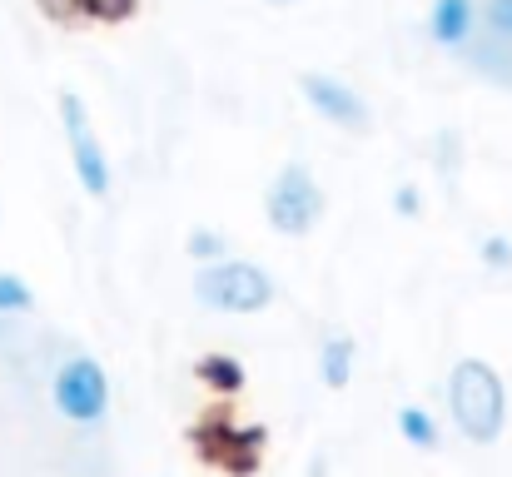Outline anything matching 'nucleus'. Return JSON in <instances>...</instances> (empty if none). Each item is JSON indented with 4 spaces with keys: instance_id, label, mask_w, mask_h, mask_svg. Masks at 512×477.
<instances>
[{
    "instance_id": "1",
    "label": "nucleus",
    "mask_w": 512,
    "mask_h": 477,
    "mask_svg": "<svg viewBox=\"0 0 512 477\" xmlns=\"http://www.w3.org/2000/svg\"><path fill=\"white\" fill-rule=\"evenodd\" d=\"M448 418L478 448H493L503 438L508 393H503V378L493 373V363H483V358H458L453 363V373H448Z\"/></svg>"
},
{
    "instance_id": "2",
    "label": "nucleus",
    "mask_w": 512,
    "mask_h": 477,
    "mask_svg": "<svg viewBox=\"0 0 512 477\" xmlns=\"http://www.w3.org/2000/svg\"><path fill=\"white\" fill-rule=\"evenodd\" d=\"M194 299L214 314H264L279 299V284L269 279V269L249 264V259H214L199 264L194 274Z\"/></svg>"
},
{
    "instance_id": "3",
    "label": "nucleus",
    "mask_w": 512,
    "mask_h": 477,
    "mask_svg": "<svg viewBox=\"0 0 512 477\" xmlns=\"http://www.w3.org/2000/svg\"><path fill=\"white\" fill-rule=\"evenodd\" d=\"M264 214L279 234L289 239H304L319 219H324V184L314 179L309 164H284L264 194Z\"/></svg>"
},
{
    "instance_id": "4",
    "label": "nucleus",
    "mask_w": 512,
    "mask_h": 477,
    "mask_svg": "<svg viewBox=\"0 0 512 477\" xmlns=\"http://www.w3.org/2000/svg\"><path fill=\"white\" fill-rule=\"evenodd\" d=\"M50 398H55V413L80 423V428H95L105 413H110V378L95 358L75 353L55 368V383H50Z\"/></svg>"
},
{
    "instance_id": "5",
    "label": "nucleus",
    "mask_w": 512,
    "mask_h": 477,
    "mask_svg": "<svg viewBox=\"0 0 512 477\" xmlns=\"http://www.w3.org/2000/svg\"><path fill=\"white\" fill-rule=\"evenodd\" d=\"M60 125H65L70 169H75L80 189H85L90 199H110V184H115V174H110V155H105V145H100V135H95V125H90L85 100H80V95H70V90L60 95Z\"/></svg>"
},
{
    "instance_id": "6",
    "label": "nucleus",
    "mask_w": 512,
    "mask_h": 477,
    "mask_svg": "<svg viewBox=\"0 0 512 477\" xmlns=\"http://www.w3.org/2000/svg\"><path fill=\"white\" fill-rule=\"evenodd\" d=\"M299 95L329 120V125H339L348 135H368L373 130V110H368V100L339 80V75H324V70H309V75H299Z\"/></svg>"
},
{
    "instance_id": "7",
    "label": "nucleus",
    "mask_w": 512,
    "mask_h": 477,
    "mask_svg": "<svg viewBox=\"0 0 512 477\" xmlns=\"http://www.w3.org/2000/svg\"><path fill=\"white\" fill-rule=\"evenodd\" d=\"M428 35L443 50H463L478 35V0H433L428 10Z\"/></svg>"
},
{
    "instance_id": "8",
    "label": "nucleus",
    "mask_w": 512,
    "mask_h": 477,
    "mask_svg": "<svg viewBox=\"0 0 512 477\" xmlns=\"http://www.w3.org/2000/svg\"><path fill=\"white\" fill-rule=\"evenodd\" d=\"M194 378H199L209 393L234 398V393L244 388V363H239V358H229V353H204V358L194 363Z\"/></svg>"
},
{
    "instance_id": "9",
    "label": "nucleus",
    "mask_w": 512,
    "mask_h": 477,
    "mask_svg": "<svg viewBox=\"0 0 512 477\" xmlns=\"http://www.w3.org/2000/svg\"><path fill=\"white\" fill-rule=\"evenodd\" d=\"M398 438H403L408 448H418V453H438L443 428H438V418H433L428 408L408 403V408H398Z\"/></svg>"
},
{
    "instance_id": "10",
    "label": "nucleus",
    "mask_w": 512,
    "mask_h": 477,
    "mask_svg": "<svg viewBox=\"0 0 512 477\" xmlns=\"http://www.w3.org/2000/svg\"><path fill=\"white\" fill-rule=\"evenodd\" d=\"M353 358H358V348H353L348 333L324 338V348H319V378H324V388H348V378H353Z\"/></svg>"
},
{
    "instance_id": "11",
    "label": "nucleus",
    "mask_w": 512,
    "mask_h": 477,
    "mask_svg": "<svg viewBox=\"0 0 512 477\" xmlns=\"http://www.w3.org/2000/svg\"><path fill=\"white\" fill-rule=\"evenodd\" d=\"M478 30L488 35V45L512 50V0H483L478 5Z\"/></svg>"
},
{
    "instance_id": "12",
    "label": "nucleus",
    "mask_w": 512,
    "mask_h": 477,
    "mask_svg": "<svg viewBox=\"0 0 512 477\" xmlns=\"http://www.w3.org/2000/svg\"><path fill=\"white\" fill-rule=\"evenodd\" d=\"M184 254H189L194 264H214V259H229V239H224L219 229H189Z\"/></svg>"
},
{
    "instance_id": "13",
    "label": "nucleus",
    "mask_w": 512,
    "mask_h": 477,
    "mask_svg": "<svg viewBox=\"0 0 512 477\" xmlns=\"http://www.w3.org/2000/svg\"><path fill=\"white\" fill-rule=\"evenodd\" d=\"M35 309V294H30V284L20 279V274H0V314H30Z\"/></svg>"
},
{
    "instance_id": "14",
    "label": "nucleus",
    "mask_w": 512,
    "mask_h": 477,
    "mask_svg": "<svg viewBox=\"0 0 512 477\" xmlns=\"http://www.w3.org/2000/svg\"><path fill=\"white\" fill-rule=\"evenodd\" d=\"M478 259H483L488 269H498V274H503V269H512V244L503 239V234H488V239L478 244Z\"/></svg>"
},
{
    "instance_id": "15",
    "label": "nucleus",
    "mask_w": 512,
    "mask_h": 477,
    "mask_svg": "<svg viewBox=\"0 0 512 477\" xmlns=\"http://www.w3.org/2000/svg\"><path fill=\"white\" fill-rule=\"evenodd\" d=\"M75 10H85L90 20H125L135 0H75Z\"/></svg>"
},
{
    "instance_id": "16",
    "label": "nucleus",
    "mask_w": 512,
    "mask_h": 477,
    "mask_svg": "<svg viewBox=\"0 0 512 477\" xmlns=\"http://www.w3.org/2000/svg\"><path fill=\"white\" fill-rule=\"evenodd\" d=\"M393 214L398 219H418L423 214V189L418 184H398L393 189Z\"/></svg>"
},
{
    "instance_id": "17",
    "label": "nucleus",
    "mask_w": 512,
    "mask_h": 477,
    "mask_svg": "<svg viewBox=\"0 0 512 477\" xmlns=\"http://www.w3.org/2000/svg\"><path fill=\"white\" fill-rule=\"evenodd\" d=\"M324 468H329V463H324V453H319V458H314V477H324Z\"/></svg>"
},
{
    "instance_id": "18",
    "label": "nucleus",
    "mask_w": 512,
    "mask_h": 477,
    "mask_svg": "<svg viewBox=\"0 0 512 477\" xmlns=\"http://www.w3.org/2000/svg\"><path fill=\"white\" fill-rule=\"evenodd\" d=\"M269 5H294V0H269Z\"/></svg>"
},
{
    "instance_id": "19",
    "label": "nucleus",
    "mask_w": 512,
    "mask_h": 477,
    "mask_svg": "<svg viewBox=\"0 0 512 477\" xmlns=\"http://www.w3.org/2000/svg\"><path fill=\"white\" fill-rule=\"evenodd\" d=\"M55 5H75V0H55Z\"/></svg>"
}]
</instances>
